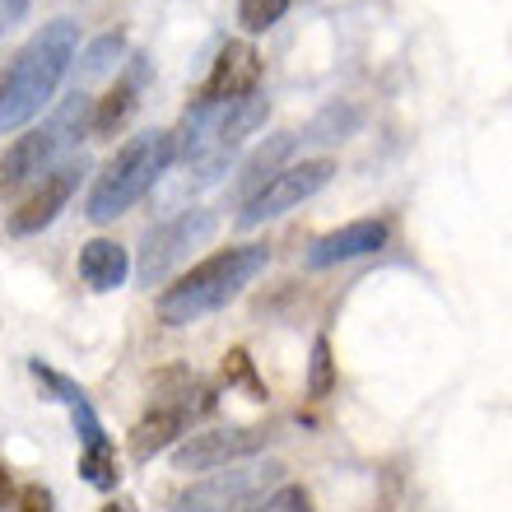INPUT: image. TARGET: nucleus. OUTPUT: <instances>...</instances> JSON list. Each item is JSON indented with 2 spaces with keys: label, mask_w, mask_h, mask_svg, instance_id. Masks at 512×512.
Instances as JSON below:
<instances>
[{
  "label": "nucleus",
  "mask_w": 512,
  "mask_h": 512,
  "mask_svg": "<svg viewBox=\"0 0 512 512\" xmlns=\"http://www.w3.org/2000/svg\"><path fill=\"white\" fill-rule=\"evenodd\" d=\"M219 215L205 210V205H191L182 215H173L168 224L145 233V247H140V261H135V280L140 284H163L182 261H187L205 238H215Z\"/></svg>",
  "instance_id": "423d86ee"
},
{
  "label": "nucleus",
  "mask_w": 512,
  "mask_h": 512,
  "mask_svg": "<svg viewBox=\"0 0 512 512\" xmlns=\"http://www.w3.org/2000/svg\"><path fill=\"white\" fill-rule=\"evenodd\" d=\"M5 494H10V471L0 466V499H5Z\"/></svg>",
  "instance_id": "bb28decb"
},
{
  "label": "nucleus",
  "mask_w": 512,
  "mask_h": 512,
  "mask_svg": "<svg viewBox=\"0 0 512 512\" xmlns=\"http://www.w3.org/2000/svg\"><path fill=\"white\" fill-rule=\"evenodd\" d=\"M229 168H233V149H210V154H201V159H187V163H182V173H173V177L163 173L168 182H163L159 201L163 205H182L187 196H196V191L215 187Z\"/></svg>",
  "instance_id": "dca6fc26"
},
{
  "label": "nucleus",
  "mask_w": 512,
  "mask_h": 512,
  "mask_svg": "<svg viewBox=\"0 0 512 512\" xmlns=\"http://www.w3.org/2000/svg\"><path fill=\"white\" fill-rule=\"evenodd\" d=\"M266 117H270V98L261 94V89H256V94H247V98H238V103L224 112V122H219V140H215V145L219 149L243 145L256 126H266Z\"/></svg>",
  "instance_id": "a211bd4d"
},
{
  "label": "nucleus",
  "mask_w": 512,
  "mask_h": 512,
  "mask_svg": "<svg viewBox=\"0 0 512 512\" xmlns=\"http://www.w3.org/2000/svg\"><path fill=\"white\" fill-rule=\"evenodd\" d=\"M103 512H131V508H126V503H108V508H103Z\"/></svg>",
  "instance_id": "cd10ccee"
},
{
  "label": "nucleus",
  "mask_w": 512,
  "mask_h": 512,
  "mask_svg": "<svg viewBox=\"0 0 512 512\" xmlns=\"http://www.w3.org/2000/svg\"><path fill=\"white\" fill-rule=\"evenodd\" d=\"M126 275H131V252H126L117 238H89L80 247V280L94 289V294H112L122 289Z\"/></svg>",
  "instance_id": "2eb2a0df"
},
{
  "label": "nucleus",
  "mask_w": 512,
  "mask_h": 512,
  "mask_svg": "<svg viewBox=\"0 0 512 512\" xmlns=\"http://www.w3.org/2000/svg\"><path fill=\"white\" fill-rule=\"evenodd\" d=\"M19 512H56V499L47 485H24L19 489Z\"/></svg>",
  "instance_id": "393cba45"
},
{
  "label": "nucleus",
  "mask_w": 512,
  "mask_h": 512,
  "mask_svg": "<svg viewBox=\"0 0 512 512\" xmlns=\"http://www.w3.org/2000/svg\"><path fill=\"white\" fill-rule=\"evenodd\" d=\"M75 52H80L75 19H52L28 38V47L14 56V66L0 75V131H24L52 103L66 70L75 66Z\"/></svg>",
  "instance_id": "f257e3e1"
},
{
  "label": "nucleus",
  "mask_w": 512,
  "mask_h": 512,
  "mask_svg": "<svg viewBox=\"0 0 512 512\" xmlns=\"http://www.w3.org/2000/svg\"><path fill=\"white\" fill-rule=\"evenodd\" d=\"M275 433L266 424H243V429H205L191 433L187 443L173 447V471L191 475V471H224L238 461H252L256 452H266Z\"/></svg>",
  "instance_id": "6e6552de"
},
{
  "label": "nucleus",
  "mask_w": 512,
  "mask_h": 512,
  "mask_svg": "<svg viewBox=\"0 0 512 512\" xmlns=\"http://www.w3.org/2000/svg\"><path fill=\"white\" fill-rule=\"evenodd\" d=\"M256 89H261V52H256L252 42H229V47L215 56V66L205 75L196 103H219V108H229V103L256 94Z\"/></svg>",
  "instance_id": "9d476101"
},
{
  "label": "nucleus",
  "mask_w": 512,
  "mask_h": 512,
  "mask_svg": "<svg viewBox=\"0 0 512 512\" xmlns=\"http://www.w3.org/2000/svg\"><path fill=\"white\" fill-rule=\"evenodd\" d=\"M247 512H317V508H312V494L303 485H275L266 499H256Z\"/></svg>",
  "instance_id": "4be33fe9"
},
{
  "label": "nucleus",
  "mask_w": 512,
  "mask_h": 512,
  "mask_svg": "<svg viewBox=\"0 0 512 512\" xmlns=\"http://www.w3.org/2000/svg\"><path fill=\"white\" fill-rule=\"evenodd\" d=\"M145 84H149V56L135 52L131 61H126V70L117 75V84H112L103 98H94V112H89V135L112 140V135L122 131V126L135 117V108H140Z\"/></svg>",
  "instance_id": "f8f14e48"
},
{
  "label": "nucleus",
  "mask_w": 512,
  "mask_h": 512,
  "mask_svg": "<svg viewBox=\"0 0 512 512\" xmlns=\"http://www.w3.org/2000/svg\"><path fill=\"white\" fill-rule=\"evenodd\" d=\"M336 177V159H303V163H289L284 173H275L261 191H252L243 201V210H238V229H261V224H270V219L289 215L294 205H303L308 196H317V191L326 187Z\"/></svg>",
  "instance_id": "0eeeda50"
},
{
  "label": "nucleus",
  "mask_w": 512,
  "mask_h": 512,
  "mask_svg": "<svg viewBox=\"0 0 512 512\" xmlns=\"http://www.w3.org/2000/svg\"><path fill=\"white\" fill-rule=\"evenodd\" d=\"M191 424V415L182 410V405H154L140 424L131 429V438H126V447H131V461L135 466H145V461H154L159 452H168V447L182 438V429Z\"/></svg>",
  "instance_id": "4468645a"
},
{
  "label": "nucleus",
  "mask_w": 512,
  "mask_h": 512,
  "mask_svg": "<svg viewBox=\"0 0 512 512\" xmlns=\"http://www.w3.org/2000/svg\"><path fill=\"white\" fill-rule=\"evenodd\" d=\"M84 173H89V163L84 159H66V163H56L47 177H38V187L24 196V205L10 210V233L14 238H33V233L47 229V224L66 210V201L75 196V187H80Z\"/></svg>",
  "instance_id": "1a4fd4ad"
},
{
  "label": "nucleus",
  "mask_w": 512,
  "mask_h": 512,
  "mask_svg": "<svg viewBox=\"0 0 512 512\" xmlns=\"http://www.w3.org/2000/svg\"><path fill=\"white\" fill-rule=\"evenodd\" d=\"M28 373L38 378V387H42V391H52V401H66V405H80V401H84L80 382H70L66 373H56V368H47L42 359H28Z\"/></svg>",
  "instance_id": "5701e85b"
},
{
  "label": "nucleus",
  "mask_w": 512,
  "mask_h": 512,
  "mask_svg": "<svg viewBox=\"0 0 512 512\" xmlns=\"http://www.w3.org/2000/svg\"><path fill=\"white\" fill-rule=\"evenodd\" d=\"M89 112H94V98L75 89L47 122L28 126L19 140H10L0 149V196H10L24 182H38V177L52 173L56 163L80 145V135L89 131Z\"/></svg>",
  "instance_id": "20e7f679"
},
{
  "label": "nucleus",
  "mask_w": 512,
  "mask_h": 512,
  "mask_svg": "<svg viewBox=\"0 0 512 512\" xmlns=\"http://www.w3.org/2000/svg\"><path fill=\"white\" fill-rule=\"evenodd\" d=\"M364 126V108L350 103V98H340V103H326L317 117H312L303 131H298V154L303 149H317V145H336V140H350L354 131Z\"/></svg>",
  "instance_id": "f3484780"
},
{
  "label": "nucleus",
  "mask_w": 512,
  "mask_h": 512,
  "mask_svg": "<svg viewBox=\"0 0 512 512\" xmlns=\"http://www.w3.org/2000/svg\"><path fill=\"white\" fill-rule=\"evenodd\" d=\"M275 485H284L280 461H238V466H224L210 480L182 489L173 499V512H247Z\"/></svg>",
  "instance_id": "39448f33"
},
{
  "label": "nucleus",
  "mask_w": 512,
  "mask_h": 512,
  "mask_svg": "<svg viewBox=\"0 0 512 512\" xmlns=\"http://www.w3.org/2000/svg\"><path fill=\"white\" fill-rule=\"evenodd\" d=\"M387 238H391L387 219H354V224H340V229L322 233V238L308 247L303 266H308V270H326V266H340V261H359V256L382 252V247H387Z\"/></svg>",
  "instance_id": "9b49d317"
},
{
  "label": "nucleus",
  "mask_w": 512,
  "mask_h": 512,
  "mask_svg": "<svg viewBox=\"0 0 512 512\" xmlns=\"http://www.w3.org/2000/svg\"><path fill=\"white\" fill-rule=\"evenodd\" d=\"M173 163H177L173 131L131 135V140L98 168L94 187H89V201H84L89 224H112V219H122L135 201H145L149 191L159 187L163 173H168Z\"/></svg>",
  "instance_id": "7ed1b4c3"
},
{
  "label": "nucleus",
  "mask_w": 512,
  "mask_h": 512,
  "mask_svg": "<svg viewBox=\"0 0 512 512\" xmlns=\"http://www.w3.org/2000/svg\"><path fill=\"white\" fill-rule=\"evenodd\" d=\"M266 266H270L266 243H238V247H224V252L205 256V261H196L187 275H177L159 294V303H154L159 322L191 326V322H201V317H210V312L229 308Z\"/></svg>",
  "instance_id": "f03ea898"
},
{
  "label": "nucleus",
  "mask_w": 512,
  "mask_h": 512,
  "mask_svg": "<svg viewBox=\"0 0 512 512\" xmlns=\"http://www.w3.org/2000/svg\"><path fill=\"white\" fill-rule=\"evenodd\" d=\"M336 391V359H331V340L317 336L312 340V359H308V396L326 401Z\"/></svg>",
  "instance_id": "aec40b11"
},
{
  "label": "nucleus",
  "mask_w": 512,
  "mask_h": 512,
  "mask_svg": "<svg viewBox=\"0 0 512 512\" xmlns=\"http://www.w3.org/2000/svg\"><path fill=\"white\" fill-rule=\"evenodd\" d=\"M28 10H33V0H0V33H10Z\"/></svg>",
  "instance_id": "a878e982"
},
{
  "label": "nucleus",
  "mask_w": 512,
  "mask_h": 512,
  "mask_svg": "<svg viewBox=\"0 0 512 512\" xmlns=\"http://www.w3.org/2000/svg\"><path fill=\"white\" fill-rule=\"evenodd\" d=\"M294 154H298V131H275V135H266V145H256L252 154L243 159V168H238L233 196H238V201H247V196L266 187L275 173H284V168L294 163Z\"/></svg>",
  "instance_id": "ddd939ff"
},
{
  "label": "nucleus",
  "mask_w": 512,
  "mask_h": 512,
  "mask_svg": "<svg viewBox=\"0 0 512 512\" xmlns=\"http://www.w3.org/2000/svg\"><path fill=\"white\" fill-rule=\"evenodd\" d=\"M224 378H229V387H247L252 391V401H266V382L256 378L252 359H247V350H229L224 354Z\"/></svg>",
  "instance_id": "b1692460"
},
{
  "label": "nucleus",
  "mask_w": 512,
  "mask_h": 512,
  "mask_svg": "<svg viewBox=\"0 0 512 512\" xmlns=\"http://www.w3.org/2000/svg\"><path fill=\"white\" fill-rule=\"evenodd\" d=\"M122 52H126V33H122V28H112V33L94 38L89 47H84V56H80V80L108 75V70L117 66V56H122Z\"/></svg>",
  "instance_id": "6ab92c4d"
},
{
  "label": "nucleus",
  "mask_w": 512,
  "mask_h": 512,
  "mask_svg": "<svg viewBox=\"0 0 512 512\" xmlns=\"http://www.w3.org/2000/svg\"><path fill=\"white\" fill-rule=\"evenodd\" d=\"M289 14V0H238V24L247 33H266L270 24H280Z\"/></svg>",
  "instance_id": "412c9836"
}]
</instances>
